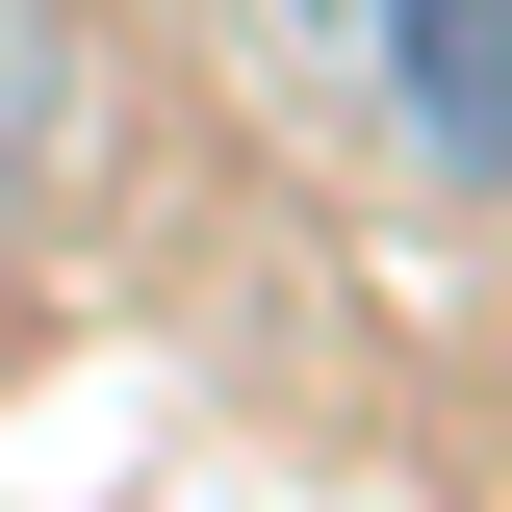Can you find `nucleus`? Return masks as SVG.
Masks as SVG:
<instances>
[{"label": "nucleus", "mask_w": 512, "mask_h": 512, "mask_svg": "<svg viewBox=\"0 0 512 512\" xmlns=\"http://www.w3.org/2000/svg\"><path fill=\"white\" fill-rule=\"evenodd\" d=\"M333 77H359V128L410 154V180L512 205V0H282Z\"/></svg>", "instance_id": "1"}, {"label": "nucleus", "mask_w": 512, "mask_h": 512, "mask_svg": "<svg viewBox=\"0 0 512 512\" xmlns=\"http://www.w3.org/2000/svg\"><path fill=\"white\" fill-rule=\"evenodd\" d=\"M26 77H52V0H0V180H52V154H77V103H26Z\"/></svg>", "instance_id": "2"}]
</instances>
